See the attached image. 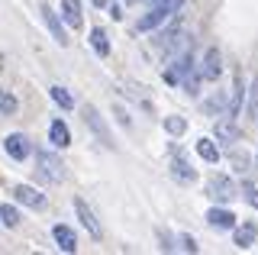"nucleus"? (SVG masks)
<instances>
[{
    "instance_id": "obj_1",
    "label": "nucleus",
    "mask_w": 258,
    "mask_h": 255,
    "mask_svg": "<svg viewBox=\"0 0 258 255\" xmlns=\"http://www.w3.org/2000/svg\"><path fill=\"white\" fill-rule=\"evenodd\" d=\"M181 4H184V0H155V4H152V10L145 13L139 23H136V33H152V29L161 26L168 17H174Z\"/></svg>"
},
{
    "instance_id": "obj_2",
    "label": "nucleus",
    "mask_w": 258,
    "mask_h": 255,
    "mask_svg": "<svg viewBox=\"0 0 258 255\" xmlns=\"http://www.w3.org/2000/svg\"><path fill=\"white\" fill-rule=\"evenodd\" d=\"M10 197L16 204H23V207H32V210H45V194H39L36 187H29V184H13L10 187Z\"/></svg>"
},
{
    "instance_id": "obj_3",
    "label": "nucleus",
    "mask_w": 258,
    "mask_h": 255,
    "mask_svg": "<svg viewBox=\"0 0 258 255\" xmlns=\"http://www.w3.org/2000/svg\"><path fill=\"white\" fill-rule=\"evenodd\" d=\"M36 165H39V171H42L45 181H61L64 178V162L58 155H52V152H39Z\"/></svg>"
},
{
    "instance_id": "obj_4",
    "label": "nucleus",
    "mask_w": 258,
    "mask_h": 255,
    "mask_svg": "<svg viewBox=\"0 0 258 255\" xmlns=\"http://www.w3.org/2000/svg\"><path fill=\"white\" fill-rule=\"evenodd\" d=\"M171 178L181 181V184H194V181H197V171L184 162V155H181L177 146H171Z\"/></svg>"
},
{
    "instance_id": "obj_5",
    "label": "nucleus",
    "mask_w": 258,
    "mask_h": 255,
    "mask_svg": "<svg viewBox=\"0 0 258 255\" xmlns=\"http://www.w3.org/2000/svg\"><path fill=\"white\" fill-rule=\"evenodd\" d=\"M210 197H213V201H220V204H226V201H232V197L239 194L236 190V184H232L229 178H226V174H213V178H210Z\"/></svg>"
},
{
    "instance_id": "obj_6",
    "label": "nucleus",
    "mask_w": 258,
    "mask_h": 255,
    "mask_svg": "<svg viewBox=\"0 0 258 255\" xmlns=\"http://www.w3.org/2000/svg\"><path fill=\"white\" fill-rule=\"evenodd\" d=\"M75 213H78V220H81V226L91 233V239H100L103 236V229H100V223H97V217H94V210L87 207V201L84 197H78L75 201Z\"/></svg>"
},
{
    "instance_id": "obj_7",
    "label": "nucleus",
    "mask_w": 258,
    "mask_h": 255,
    "mask_svg": "<svg viewBox=\"0 0 258 255\" xmlns=\"http://www.w3.org/2000/svg\"><path fill=\"white\" fill-rule=\"evenodd\" d=\"M84 123H87V126H91V130L97 133V139H100L103 146H107V149H113V139H110V130H107V123H103V116L97 113V107H91V103L84 107Z\"/></svg>"
},
{
    "instance_id": "obj_8",
    "label": "nucleus",
    "mask_w": 258,
    "mask_h": 255,
    "mask_svg": "<svg viewBox=\"0 0 258 255\" xmlns=\"http://www.w3.org/2000/svg\"><path fill=\"white\" fill-rule=\"evenodd\" d=\"M4 149H7V155H10V158H16V162L29 158V152H32L29 136H23V133H10V136L4 139Z\"/></svg>"
},
{
    "instance_id": "obj_9",
    "label": "nucleus",
    "mask_w": 258,
    "mask_h": 255,
    "mask_svg": "<svg viewBox=\"0 0 258 255\" xmlns=\"http://www.w3.org/2000/svg\"><path fill=\"white\" fill-rule=\"evenodd\" d=\"M213 136H216V142H226V146H236V142L242 139V130L236 126V119H232V116H226V119H220V123L213 126Z\"/></svg>"
},
{
    "instance_id": "obj_10",
    "label": "nucleus",
    "mask_w": 258,
    "mask_h": 255,
    "mask_svg": "<svg viewBox=\"0 0 258 255\" xmlns=\"http://www.w3.org/2000/svg\"><path fill=\"white\" fill-rule=\"evenodd\" d=\"M39 13H42V20L48 23V29H52L55 42H58V45H68V36H64V29H61V20H58V13H55L48 4H39Z\"/></svg>"
},
{
    "instance_id": "obj_11",
    "label": "nucleus",
    "mask_w": 258,
    "mask_h": 255,
    "mask_svg": "<svg viewBox=\"0 0 258 255\" xmlns=\"http://www.w3.org/2000/svg\"><path fill=\"white\" fill-rule=\"evenodd\" d=\"M200 75H204V81H216V78L223 75V58H220V52H216V49H207Z\"/></svg>"
},
{
    "instance_id": "obj_12",
    "label": "nucleus",
    "mask_w": 258,
    "mask_h": 255,
    "mask_svg": "<svg viewBox=\"0 0 258 255\" xmlns=\"http://www.w3.org/2000/svg\"><path fill=\"white\" fill-rule=\"evenodd\" d=\"M52 236H55V242H58L61 252H78V239H75V229H71V226L58 223V226L52 229Z\"/></svg>"
},
{
    "instance_id": "obj_13",
    "label": "nucleus",
    "mask_w": 258,
    "mask_h": 255,
    "mask_svg": "<svg viewBox=\"0 0 258 255\" xmlns=\"http://www.w3.org/2000/svg\"><path fill=\"white\" fill-rule=\"evenodd\" d=\"M207 223L213 229H236V217H232L229 210H223V207H213V210L207 213Z\"/></svg>"
},
{
    "instance_id": "obj_14",
    "label": "nucleus",
    "mask_w": 258,
    "mask_h": 255,
    "mask_svg": "<svg viewBox=\"0 0 258 255\" xmlns=\"http://www.w3.org/2000/svg\"><path fill=\"white\" fill-rule=\"evenodd\" d=\"M48 139H52V146H58V149H68V146H71V130L61 123V119H55V123L48 126Z\"/></svg>"
},
{
    "instance_id": "obj_15",
    "label": "nucleus",
    "mask_w": 258,
    "mask_h": 255,
    "mask_svg": "<svg viewBox=\"0 0 258 255\" xmlns=\"http://www.w3.org/2000/svg\"><path fill=\"white\" fill-rule=\"evenodd\" d=\"M61 13H64V23L71 29H81V0H61Z\"/></svg>"
},
{
    "instance_id": "obj_16",
    "label": "nucleus",
    "mask_w": 258,
    "mask_h": 255,
    "mask_svg": "<svg viewBox=\"0 0 258 255\" xmlns=\"http://www.w3.org/2000/svg\"><path fill=\"white\" fill-rule=\"evenodd\" d=\"M255 236H258V226H255V223H242V226H236V245H239V249L255 245Z\"/></svg>"
},
{
    "instance_id": "obj_17",
    "label": "nucleus",
    "mask_w": 258,
    "mask_h": 255,
    "mask_svg": "<svg viewBox=\"0 0 258 255\" xmlns=\"http://www.w3.org/2000/svg\"><path fill=\"white\" fill-rule=\"evenodd\" d=\"M197 155L204 158V162H210V165L220 162V149H216L213 139H197Z\"/></svg>"
},
{
    "instance_id": "obj_18",
    "label": "nucleus",
    "mask_w": 258,
    "mask_h": 255,
    "mask_svg": "<svg viewBox=\"0 0 258 255\" xmlns=\"http://www.w3.org/2000/svg\"><path fill=\"white\" fill-rule=\"evenodd\" d=\"M91 45H94V52L100 55V58H107V55H110V42H107V33H103L100 26H94V29H91Z\"/></svg>"
},
{
    "instance_id": "obj_19",
    "label": "nucleus",
    "mask_w": 258,
    "mask_h": 255,
    "mask_svg": "<svg viewBox=\"0 0 258 255\" xmlns=\"http://www.w3.org/2000/svg\"><path fill=\"white\" fill-rule=\"evenodd\" d=\"M0 223L10 226V229H16V226H20V210L10 207V204H0Z\"/></svg>"
},
{
    "instance_id": "obj_20",
    "label": "nucleus",
    "mask_w": 258,
    "mask_h": 255,
    "mask_svg": "<svg viewBox=\"0 0 258 255\" xmlns=\"http://www.w3.org/2000/svg\"><path fill=\"white\" fill-rule=\"evenodd\" d=\"M16 107H20V100H16L10 91H0V113L10 116V113H16Z\"/></svg>"
},
{
    "instance_id": "obj_21",
    "label": "nucleus",
    "mask_w": 258,
    "mask_h": 255,
    "mask_svg": "<svg viewBox=\"0 0 258 255\" xmlns=\"http://www.w3.org/2000/svg\"><path fill=\"white\" fill-rule=\"evenodd\" d=\"M165 130L171 133V136H181V133L187 130V119L184 116H165Z\"/></svg>"
},
{
    "instance_id": "obj_22",
    "label": "nucleus",
    "mask_w": 258,
    "mask_h": 255,
    "mask_svg": "<svg viewBox=\"0 0 258 255\" xmlns=\"http://www.w3.org/2000/svg\"><path fill=\"white\" fill-rule=\"evenodd\" d=\"M52 100L58 103L61 110H71V107H75V100H71V94L64 91V87H52Z\"/></svg>"
},
{
    "instance_id": "obj_23",
    "label": "nucleus",
    "mask_w": 258,
    "mask_h": 255,
    "mask_svg": "<svg viewBox=\"0 0 258 255\" xmlns=\"http://www.w3.org/2000/svg\"><path fill=\"white\" fill-rule=\"evenodd\" d=\"M248 116H258V75H255L252 87H248Z\"/></svg>"
},
{
    "instance_id": "obj_24",
    "label": "nucleus",
    "mask_w": 258,
    "mask_h": 255,
    "mask_svg": "<svg viewBox=\"0 0 258 255\" xmlns=\"http://www.w3.org/2000/svg\"><path fill=\"white\" fill-rule=\"evenodd\" d=\"M229 158H232V165H236L239 171H245L248 165H252V162H248V155H245V152H239V149H232V155H229Z\"/></svg>"
},
{
    "instance_id": "obj_25",
    "label": "nucleus",
    "mask_w": 258,
    "mask_h": 255,
    "mask_svg": "<svg viewBox=\"0 0 258 255\" xmlns=\"http://www.w3.org/2000/svg\"><path fill=\"white\" fill-rule=\"evenodd\" d=\"M242 194H245V201L252 207H258V187L255 184H242Z\"/></svg>"
},
{
    "instance_id": "obj_26",
    "label": "nucleus",
    "mask_w": 258,
    "mask_h": 255,
    "mask_svg": "<svg viewBox=\"0 0 258 255\" xmlns=\"http://www.w3.org/2000/svg\"><path fill=\"white\" fill-rule=\"evenodd\" d=\"M181 249H184V252H197V242H194V236H181Z\"/></svg>"
}]
</instances>
